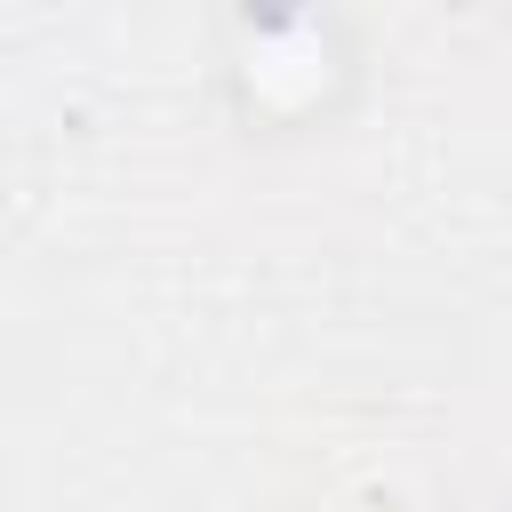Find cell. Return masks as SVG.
Wrapping results in <instances>:
<instances>
[]
</instances>
